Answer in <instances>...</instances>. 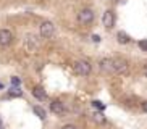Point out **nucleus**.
Listing matches in <instances>:
<instances>
[{"mask_svg":"<svg viewBox=\"0 0 147 129\" xmlns=\"http://www.w3.org/2000/svg\"><path fill=\"white\" fill-rule=\"evenodd\" d=\"M73 69H74V73L79 74V76H89L91 71H92V66H91V63L86 61V60H78V61H74Z\"/></svg>","mask_w":147,"mask_h":129,"instance_id":"obj_1","label":"nucleus"},{"mask_svg":"<svg viewBox=\"0 0 147 129\" xmlns=\"http://www.w3.org/2000/svg\"><path fill=\"white\" fill-rule=\"evenodd\" d=\"M117 37H118V42H120V44H128V42H129V36L126 34V32H123V31L118 32Z\"/></svg>","mask_w":147,"mask_h":129,"instance_id":"obj_11","label":"nucleus"},{"mask_svg":"<svg viewBox=\"0 0 147 129\" xmlns=\"http://www.w3.org/2000/svg\"><path fill=\"white\" fill-rule=\"evenodd\" d=\"M102 24H104L107 29H112L113 26H115V15H113V11L107 10V11L104 13V16H102Z\"/></svg>","mask_w":147,"mask_h":129,"instance_id":"obj_7","label":"nucleus"},{"mask_svg":"<svg viewBox=\"0 0 147 129\" xmlns=\"http://www.w3.org/2000/svg\"><path fill=\"white\" fill-rule=\"evenodd\" d=\"M11 84H13V86H20V84H21V79L18 76H13L11 77Z\"/></svg>","mask_w":147,"mask_h":129,"instance_id":"obj_14","label":"nucleus"},{"mask_svg":"<svg viewBox=\"0 0 147 129\" xmlns=\"http://www.w3.org/2000/svg\"><path fill=\"white\" fill-rule=\"evenodd\" d=\"M55 34V26L52 21H44L40 24V37L42 39H50Z\"/></svg>","mask_w":147,"mask_h":129,"instance_id":"obj_3","label":"nucleus"},{"mask_svg":"<svg viewBox=\"0 0 147 129\" xmlns=\"http://www.w3.org/2000/svg\"><path fill=\"white\" fill-rule=\"evenodd\" d=\"M92 40H94V42H100V37L99 36H92Z\"/></svg>","mask_w":147,"mask_h":129,"instance_id":"obj_18","label":"nucleus"},{"mask_svg":"<svg viewBox=\"0 0 147 129\" xmlns=\"http://www.w3.org/2000/svg\"><path fill=\"white\" fill-rule=\"evenodd\" d=\"M32 95H34L37 100H45V99H47V94H45V90H44L40 86H36L34 89H32Z\"/></svg>","mask_w":147,"mask_h":129,"instance_id":"obj_8","label":"nucleus"},{"mask_svg":"<svg viewBox=\"0 0 147 129\" xmlns=\"http://www.w3.org/2000/svg\"><path fill=\"white\" fill-rule=\"evenodd\" d=\"M50 110H52V113H53V115H57V116H65L66 115L65 103L60 102V100H53V102L50 103Z\"/></svg>","mask_w":147,"mask_h":129,"instance_id":"obj_6","label":"nucleus"},{"mask_svg":"<svg viewBox=\"0 0 147 129\" xmlns=\"http://www.w3.org/2000/svg\"><path fill=\"white\" fill-rule=\"evenodd\" d=\"M139 47H141V50L147 52V40H141V42H139Z\"/></svg>","mask_w":147,"mask_h":129,"instance_id":"obj_15","label":"nucleus"},{"mask_svg":"<svg viewBox=\"0 0 147 129\" xmlns=\"http://www.w3.org/2000/svg\"><path fill=\"white\" fill-rule=\"evenodd\" d=\"M142 71H144V74H146V77H147V63H144V66H142Z\"/></svg>","mask_w":147,"mask_h":129,"instance_id":"obj_19","label":"nucleus"},{"mask_svg":"<svg viewBox=\"0 0 147 129\" xmlns=\"http://www.w3.org/2000/svg\"><path fill=\"white\" fill-rule=\"evenodd\" d=\"M92 105H94L95 108H99V110H104L105 108V105L102 102H99V100H95V102H92Z\"/></svg>","mask_w":147,"mask_h":129,"instance_id":"obj_13","label":"nucleus"},{"mask_svg":"<svg viewBox=\"0 0 147 129\" xmlns=\"http://www.w3.org/2000/svg\"><path fill=\"white\" fill-rule=\"evenodd\" d=\"M100 69L104 73H112V58H104L100 61Z\"/></svg>","mask_w":147,"mask_h":129,"instance_id":"obj_9","label":"nucleus"},{"mask_svg":"<svg viewBox=\"0 0 147 129\" xmlns=\"http://www.w3.org/2000/svg\"><path fill=\"white\" fill-rule=\"evenodd\" d=\"M141 107H142V110L147 113V100H146V102H142V105H141Z\"/></svg>","mask_w":147,"mask_h":129,"instance_id":"obj_17","label":"nucleus"},{"mask_svg":"<svg viewBox=\"0 0 147 129\" xmlns=\"http://www.w3.org/2000/svg\"><path fill=\"white\" fill-rule=\"evenodd\" d=\"M8 95H10V97H21L23 92L20 90V86H18V87H16V86H13L11 89L8 90Z\"/></svg>","mask_w":147,"mask_h":129,"instance_id":"obj_12","label":"nucleus"},{"mask_svg":"<svg viewBox=\"0 0 147 129\" xmlns=\"http://www.w3.org/2000/svg\"><path fill=\"white\" fill-rule=\"evenodd\" d=\"M0 124H2V123H0Z\"/></svg>","mask_w":147,"mask_h":129,"instance_id":"obj_20","label":"nucleus"},{"mask_svg":"<svg viewBox=\"0 0 147 129\" xmlns=\"http://www.w3.org/2000/svg\"><path fill=\"white\" fill-rule=\"evenodd\" d=\"M13 32L10 29H0V45L2 47H8L13 42Z\"/></svg>","mask_w":147,"mask_h":129,"instance_id":"obj_5","label":"nucleus"},{"mask_svg":"<svg viewBox=\"0 0 147 129\" xmlns=\"http://www.w3.org/2000/svg\"><path fill=\"white\" fill-rule=\"evenodd\" d=\"M78 21L81 23V24H91V23L94 21V11L89 10V8L81 10V11L78 13Z\"/></svg>","mask_w":147,"mask_h":129,"instance_id":"obj_4","label":"nucleus"},{"mask_svg":"<svg viewBox=\"0 0 147 129\" xmlns=\"http://www.w3.org/2000/svg\"><path fill=\"white\" fill-rule=\"evenodd\" d=\"M128 71V61L125 58H120V56H115L112 58V73L115 74H123Z\"/></svg>","mask_w":147,"mask_h":129,"instance_id":"obj_2","label":"nucleus"},{"mask_svg":"<svg viewBox=\"0 0 147 129\" xmlns=\"http://www.w3.org/2000/svg\"><path fill=\"white\" fill-rule=\"evenodd\" d=\"M61 129H76V126H73V124H66V126H63Z\"/></svg>","mask_w":147,"mask_h":129,"instance_id":"obj_16","label":"nucleus"},{"mask_svg":"<svg viewBox=\"0 0 147 129\" xmlns=\"http://www.w3.org/2000/svg\"><path fill=\"white\" fill-rule=\"evenodd\" d=\"M32 112L36 113V116H39L40 120H45V116H47L45 110H44L42 107H39V105H36V107H32Z\"/></svg>","mask_w":147,"mask_h":129,"instance_id":"obj_10","label":"nucleus"}]
</instances>
